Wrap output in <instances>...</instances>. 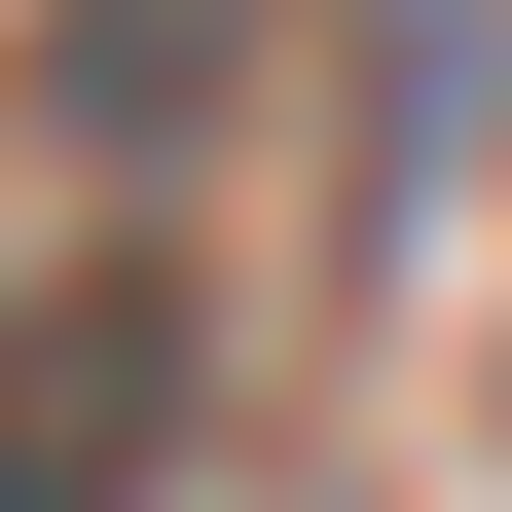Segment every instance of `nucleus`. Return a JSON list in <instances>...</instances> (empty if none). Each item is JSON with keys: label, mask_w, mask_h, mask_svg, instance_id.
<instances>
[{"label": "nucleus", "mask_w": 512, "mask_h": 512, "mask_svg": "<svg viewBox=\"0 0 512 512\" xmlns=\"http://www.w3.org/2000/svg\"><path fill=\"white\" fill-rule=\"evenodd\" d=\"M183 439H220V330H183V256H147V220L0 256V512H183Z\"/></svg>", "instance_id": "obj_1"}, {"label": "nucleus", "mask_w": 512, "mask_h": 512, "mask_svg": "<svg viewBox=\"0 0 512 512\" xmlns=\"http://www.w3.org/2000/svg\"><path fill=\"white\" fill-rule=\"evenodd\" d=\"M256 74H293V0H37V147H74L110 220H147V183H220Z\"/></svg>", "instance_id": "obj_2"}, {"label": "nucleus", "mask_w": 512, "mask_h": 512, "mask_svg": "<svg viewBox=\"0 0 512 512\" xmlns=\"http://www.w3.org/2000/svg\"><path fill=\"white\" fill-rule=\"evenodd\" d=\"M476 147H512V0H366V183L439 220Z\"/></svg>", "instance_id": "obj_3"}]
</instances>
